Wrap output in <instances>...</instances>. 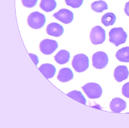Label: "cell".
<instances>
[{
	"instance_id": "1",
	"label": "cell",
	"mask_w": 129,
	"mask_h": 128,
	"mask_svg": "<svg viewBox=\"0 0 129 128\" xmlns=\"http://www.w3.org/2000/svg\"><path fill=\"white\" fill-rule=\"evenodd\" d=\"M109 41L116 46L125 43L127 35L122 27L114 28L109 33Z\"/></svg>"
},
{
	"instance_id": "2",
	"label": "cell",
	"mask_w": 129,
	"mask_h": 128,
	"mask_svg": "<svg viewBox=\"0 0 129 128\" xmlns=\"http://www.w3.org/2000/svg\"><path fill=\"white\" fill-rule=\"evenodd\" d=\"M72 65L77 72L80 73L84 72L89 67V59L86 55L83 54H76L73 59Z\"/></svg>"
},
{
	"instance_id": "3",
	"label": "cell",
	"mask_w": 129,
	"mask_h": 128,
	"mask_svg": "<svg viewBox=\"0 0 129 128\" xmlns=\"http://www.w3.org/2000/svg\"><path fill=\"white\" fill-rule=\"evenodd\" d=\"M46 18L43 14L38 11L33 12L28 16L27 22L31 28L38 29L42 28L46 22Z\"/></svg>"
},
{
	"instance_id": "4",
	"label": "cell",
	"mask_w": 129,
	"mask_h": 128,
	"mask_svg": "<svg viewBox=\"0 0 129 128\" xmlns=\"http://www.w3.org/2000/svg\"><path fill=\"white\" fill-rule=\"evenodd\" d=\"M83 90L89 98H98L101 96L103 89L98 84L94 82L88 83L82 87Z\"/></svg>"
},
{
	"instance_id": "5",
	"label": "cell",
	"mask_w": 129,
	"mask_h": 128,
	"mask_svg": "<svg viewBox=\"0 0 129 128\" xmlns=\"http://www.w3.org/2000/svg\"><path fill=\"white\" fill-rule=\"evenodd\" d=\"M106 33L105 30L101 26H95L91 29L89 38L92 43L94 45L102 44L105 41Z\"/></svg>"
},
{
	"instance_id": "6",
	"label": "cell",
	"mask_w": 129,
	"mask_h": 128,
	"mask_svg": "<svg viewBox=\"0 0 129 128\" xmlns=\"http://www.w3.org/2000/svg\"><path fill=\"white\" fill-rule=\"evenodd\" d=\"M92 65L95 68L101 69L105 67L108 65L109 58L107 54L102 51L95 53L92 57Z\"/></svg>"
},
{
	"instance_id": "7",
	"label": "cell",
	"mask_w": 129,
	"mask_h": 128,
	"mask_svg": "<svg viewBox=\"0 0 129 128\" xmlns=\"http://www.w3.org/2000/svg\"><path fill=\"white\" fill-rule=\"evenodd\" d=\"M58 46V43L56 41L48 39L42 40L39 45L40 51L44 54L47 55L52 54Z\"/></svg>"
},
{
	"instance_id": "8",
	"label": "cell",
	"mask_w": 129,
	"mask_h": 128,
	"mask_svg": "<svg viewBox=\"0 0 129 128\" xmlns=\"http://www.w3.org/2000/svg\"><path fill=\"white\" fill-rule=\"evenodd\" d=\"M74 16L73 12L66 8L60 9L53 15L55 19L65 24L71 23L74 19Z\"/></svg>"
},
{
	"instance_id": "9",
	"label": "cell",
	"mask_w": 129,
	"mask_h": 128,
	"mask_svg": "<svg viewBox=\"0 0 129 128\" xmlns=\"http://www.w3.org/2000/svg\"><path fill=\"white\" fill-rule=\"evenodd\" d=\"M64 31L63 27L59 24L52 22L49 24L46 28L47 33L49 35L55 37L61 36Z\"/></svg>"
},
{
	"instance_id": "10",
	"label": "cell",
	"mask_w": 129,
	"mask_h": 128,
	"mask_svg": "<svg viewBox=\"0 0 129 128\" xmlns=\"http://www.w3.org/2000/svg\"><path fill=\"white\" fill-rule=\"evenodd\" d=\"M129 75L127 67L123 65L118 66L114 71V76L115 80L118 82H121L126 79Z\"/></svg>"
},
{
	"instance_id": "11",
	"label": "cell",
	"mask_w": 129,
	"mask_h": 128,
	"mask_svg": "<svg viewBox=\"0 0 129 128\" xmlns=\"http://www.w3.org/2000/svg\"><path fill=\"white\" fill-rule=\"evenodd\" d=\"M109 106L112 111L120 112L126 108V103L123 99L116 97L112 99L110 103Z\"/></svg>"
},
{
	"instance_id": "12",
	"label": "cell",
	"mask_w": 129,
	"mask_h": 128,
	"mask_svg": "<svg viewBox=\"0 0 129 128\" xmlns=\"http://www.w3.org/2000/svg\"><path fill=\"white\" fill-rule=\"evenodd\" d=\"M39 69L47 79L53 77L56 72V69L54 66L49 63L43 64L39 67Z\"/></svg>"
},
{
	"instance_id": "13",
	"label": "cell",
	"mask_w": 129,
	"mask_h": 128,
	"mask_svg": "<svg viewBox=\"0 0 129 128\" xmlns=\"http://www.w3.org/2000/svg\"><path fill=\"white\" fill-rule=\"evenodd\" d=\"M74 76L73 73L70 68L64 67L59 71L57 78L61 82H66L72 79Z\"/></svg>"
},
{
	"instance_id": "14",
	"label": "cell",
	"mask_w": 129,
	"mask_h": 128,
	"mask_svg": "<svg viewBox=\"0 0 129 128\" xmlns=\"http://www.w3.org/2000/svg\"><path fill=\"white\" fill-rule=\"evenodd\" d=\"M70 57V52L64 50H60L54 56L56 62L60 65H63L67 63Z\"/></svg>"
},
{
	"instance_id": "15",
	"label": "cell",
	"mask_w": 129,
	"mask_h": 128,
	"mask_svg": "<svg viewBox=\"0 0 129 128\" xmlns=\"http://www.w3.org/2000/svg\"><path fill=\"white\" fill-rule=\"evenodd\" d=\"M115 57L120 62H129V46L123 47L119 50L116 53Z\"/></svg>"
},
{
	"instance_id": "16",
	"label": "cell",
	"mask_w": 129,
	"mask_h": 128,
	"mask_svg": "<svg viewBox=\"0 0 129 128\" xmlns=\"http://www.w3.org/2000/svg\"><path fill=\"white\" fill-rule=\"evenodd\" d=\"M56 6L57 3L55 0H41L39 5L40 8L47 12L52 11Z\"/></svg>"
},
{
	"instance_id": "17",
	"label": "cell",
	"mask_w": 129,
	"mask_h": 128,
	"mask_svg": "<svg viewBox=\"0 0 129 128\" xmlns=\"http://www.w3.org/2000/svg\"><path fill=\"white\" fill-rule=\"evenodd\" d=\"M116 17L115 14L112 12H108L102 16V23L106 27L113 25L115 22Z\"/></svg>"
},
{
	"instance_id": "18",
	"label": "cell",
	"mask_w": 129,
	"mask_h": 128,
	"mask_svg": "<svg viewBox=\"0 0 129 128\" xmlns=\"http://www.w3.org/2000/svg\"><path fill=\"white\" fill-rule=\"evenodd\" d=\"M91 9L94 12L98 13L103 12L108 9L107 4L105 1L100 0L92 3L91 5Z\"/></svg>"
},
{
	"instance_id": "19",
	"label": "cell",
	"mask_w": 129,
	"mask_h": 128,
	"mask_svg": "<svg viewBox=\"0 0 129 128\" xmlns=\"http://www.w3.org/2000/svg\"><path fill=\"white\" fill-rule=\"evenodd\" d=\"M69 96L78 101L86 104L87 101L86 98L81 92L77 90H72L67 94Z\"/></svg>"
},
{
	"instance_id": "20",
	"label": "cell",
	"mask_w": 129,
	"mask_h": 128,
	"mask_svg": "<svg viewBox=\"0 0 129 128\" xmlns=\"http://www.w3.org/2000/svg\"><path fill=\"white\" fill-rule=\"evenodd\" d=\"M84 0H64L66 4L73 8L80 7L82 5Z\"/></svg>"
},
{
	"instance_id": "21",
	"label": "cell",
	"mask_w": 129,
	"mask_h": 128,
	"mask_svg": "<svg viewBox=\"0 0 129 128\" xmlns=\"http://www.w3.org/2000/svg\"><path fill=\"white\" fill-rule=\"evenodd\" d=\"M38 0H21L22 4L24 7L28 8H32L35 6Z\"/></svg>"
},
{
	"instance_id": "22",
	"label": "cell",
	"mask_w": 129,
	"mask_h": 128,
	"mask_svg": "<svg viewBox=\"0 0 129 128\" xmlns=\"http://www.w3.org/2000/svg\"><path fill=\"white\" fill-rule=\"evenodd\" d=\"M122 91L123 95L129 98V82L125 83L123 86Z\"/></svg>"
},
{
	"instance_id": "23",
	"label": "cell",
	"mask_w": 129,
	"mask_h": 128,
	"mask_svg": "<svg viewBox=\"0 0 129 128\" xmlns=\"http://www.w3.org/2000/svg\"><path fill=\"white\" fill-rule=\"evenodd\" d=\"M34 62L36 65H37L39 63V59L38 56L35 54L32 53H29Z\"/></svg>"
},
{
	"instance_id": "24",
	"label": "cell",
	"mask_w": 129,
	"mask_h": 128,
	"mask_svg": "<svg viewBox=\"0 0 129 128\" xmlns=\"http://www.w3.org/2000/svg\"><path fill=\"white\" fill-rule=\"evenodd\" d=\"M124 10L126 14L129 17V1L126 3Z\"/></svg>"
}]
</instances>
